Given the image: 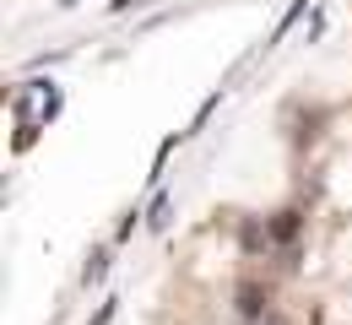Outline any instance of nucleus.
Segmentation results:
<instances>
[{
    "mask_svg": "<svg viewBox=\"0 0 352 325\" xmlns=\"http://www.w3.org/2000/svg\"><path fill=\"white\" fill-rule=\"evenodd\" d=\"M298 233H304V212L298 206H287V212L271 217V244H298Z\"/></svg>",
    "mask_w": 352,
    "mask_h": 325,
    "instance_id": "obj_1",
    "label": "nucleus"
},
{
    "mask_svg": "<svg viewBox=\"0 0 352 325\" xmlns=\"http://www.w3.org/2000/svg\"><path fill=\"white\" fill-rule=\"evenodd\" d=\"M265 304H271V293H265L261 282H239V315H244V320H261Z\"/></svg>",
    "mask_w": 352,
    "mask_h": 325,
    "instance_id": "obj_2",
    "label": "nucleus"
},
{
    "mask_svg": "<svg viewBox=\"0 0 352 325\" xmlns=\"http://www.w3.org/2000/svg\"><path fill=\"white\" fill-rule=\"evenodd\" d=\"M309 11V0H293V5H287V16H282V22H276V33H271V38H265L261 49H271V44H282V38H287V33H293V22H298V16H304Z\"/></svg>",
    "mask_w": 352,
    "mask_h": 325,
    "instance_id": "obj_3",
    "label": "nucleus"
},
{
    "mask_svg": "<svg viewBox=\"0 0 352 325\" xmlns=\"http://www.w3.org/2000/svg\"><path fill=\"white\" fill-rule=\"evenodd\" d=\"M168 217H174V201L157 190V195H152V206H146V228H168Z\"/></svg>",
    "mask_w": 352,
    "mask_h": 325,
    "instance_id": "obj_4",
    "label": "nucleus"
},
{
    "mask_svg": "<svg viewBox=\"0 0 352 325\" xmlns=\"http://www.w3.org/2000/svg\"><path fill=\"white\" fill-rule=\"evenodd\" d=\"M103 277H109V249H92L87 266H82V282H87V287H98Z\"/></svg>",
    "mask_w": 352,
    "mask_h": 325,
    "instance_id": "obj_5",
    "label": "nucleus"
},
{
    "mask_svg": "<svg viewBox=\"0 0 352 325\" xmlns=\"http://www.w3.org/2000/svg\"><path fill=\"white\" fill-rule=\"evenodd\" d=\"M114 309H120V298H103V309L92 315V325H109V320H114Z\"/></svg>",
    "mask_w": 352,
    "mask_h": 325,
    "instance_id": "obj_6",
    "label": "nucleus"
},
{
    "mask_svg": "<svg viewBox=\"0 0 352 325\" xmlns=\"http://www.w3.org/2000/svg\"><path fill=\"white\" fill-rule=\"evenodd\" d=\"M135 217H146V212H125V223H120V233H114L120 244H125V238H131V233H135Z\"/></svg>",
    "mask_w": 352,
    "mask_h": 325,
    "instance_id": "obj_7",
    "label": "nucleus"
}]
</instances>
